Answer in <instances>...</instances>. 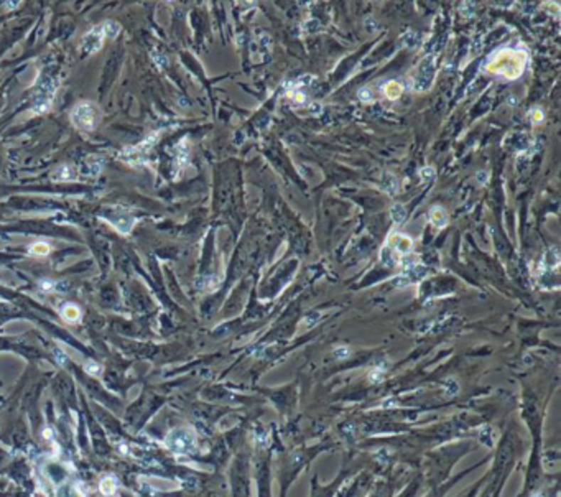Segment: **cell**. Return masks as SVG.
I'll list each match as a JSON object with an SVG mask.
<instances>
[{
    "label": "cell",
    "mask_w": 561,
    "mask_h": 497,
    "mask_svg": "<svg viewBox=\"0 0 561 497\" xmlns=\"http://www.w3.org/2000/svg\"><path fill=\"white\" fill-rule=\"evenodd\" d=\"M487 68L496 75L499 73V75L507 76L508 80H515L525 68V53L513 50H501L499 53L492 56Z\"/></svg>",
    "instance_id": "1"
},
{
    "label": "cell",
    "mask_w": 561,
    "mask_h": 497,
    "mask_svg": "<svg viewBox=\"0 0 561 497\" xmlns=\"http://www.w3.org/2000/svg\"><path fill=\"white\" fill-rule=\"evenodd\" d=\"M99 120H101V111H99V107L94 102L85 101L73 107L71 122L80 130L92 132L99 125Z\"/></svg>",
    "instance_id": "2"
},
{
    "label": "cell",
    "mask_w": 561,
    "mask_h": 497,
    "mask_svg": "<svg viewBox=\"0 0 561 497\" xmlns=\"http://www.w3.org/2000/svg\"><path fill=\"white\" fill-rule=\"evenodd\" d=\"M159 132H154L151 135H149L145 140H141L140 144L134 145V146H127V149L122 150V154H120V159L124 161H127L129 165H141L146 161V156H149L150 150L154 149V145L156 142V139H159Z\"/></svg>",
    "instance_id": "3"
},
{
    "label": "cell",
    "mask_w": 561,
    "mask_h": 497,
    "mask_svg": "<svg viewBox=\"0 0 561 497\" xmlns=\"http://www.w3.org/2000/svg\"><path fill=\"white\" fill-rule=\"evenodd\" d=\"M434 80V56L428 55L417 68L415 76L412 78V89L415 92H427Z\"/></svg>",
    "instance_id": "4"
},
{
    "label": "cell",
    "mask_w": 561,
    "mask_h": 497,
    "mask_svg": "<svg viewBox=\"0 0 561 497\" xmlns=\"http://www.w3.org/2000/svg\"><path fill=\"white\" fill-rule=\"evenodd\" d=\"M106 38H107L106 28H104V23H101L99 27H94L92 30H89L85 36H82L80 48L85 55L97 53V51L102 48L104 40Z\"/></svg>",
    "instance_id": "5"
},
{
    "label": "cell",
    "mask_w": 561,
    "mask_h": 497,
    "mask_svg": "<svg viewBox=\"0 0 561 497\" xmlns=\"http://www.w3.org/2000/svg\"><path fill=\"white\" fill-rule=\"evenodd\" d=\"M55 92H56V82L51 80V78H46V80L43 81V85H41V87L38 89V92H36L33 112L41 114V112L48 111L51 102H53Z\"/></svg>",
    "instance_id": "6"
},
{
    "label": "cell",
    "mask_w": 561,
    "mask_h": 497,
    "mask_svg": "<svg viewBox=\"0 0 561 497\" xmlns=\"http://www.w3.org/2000/svg\"><path fill=\"white\" fill-rule=\"evenodd\" d=\"M107 221H109V224H111V226H114L119 233H122V234H129L130 231H132V228L135 224V219L130 216L127 211H124V209L122 211H119V209H112L111 214L107 216Z\"/></svg>",
    "instance_id": "7"
},
{
    "label": "cell",
    "mask_w": 561,
    "mask_h": 497,
    "mask_svg": "<svg viewBox=\"0 0 561 497\" xmlns=\"http://www.w3.org/2000/svg\"><path fill=\"white\" fill-rule=\"evenodd\" d=\"M387 249H389L390 252H397L400 255H408L413 249V240H412V237H408L407 234L393 233V234H390V237H389V245H387Z\"/></svg>",
    "instance_id": "8"
},
{
    "label": "cell",
    "mask_w": 561,
    "mask_h": 497,
    "mask_svg": "<svg viewBox=\"0 0 561 497\" xmlns=\"http://www.w3.org/2000/svg\"><path fill=\"white\" fill-rule=\"evenodd\" d=\"M166 443H169L170 448L175 449V451H186L188 448H191L193 444H195V437L188 430H176L169 437Z\"/></svg>",
    "instance_id": "9"
},
{
    "label": "cell",
    "mask_w": 561,
    "mask_h": 497,
    "mask_svg": "<svg viewBox=\"0 0 561 497\" xmlns=\"http://www.w3.org/2000/svg\"><path fill=\"white\" fill-rule=\"evenodd\" d=\"M429 221H432L434 228L443 229V228L448 226L449 216L442 206H433L432 209H429Z\"/></svg>",
    "instance_id": "10"
},
{
    "label": "cell",
    "mask_w": 561,
    "mask_h": 497,
    "mask_svg": "<svg viewBox=\"0 0 561 497\" xmlns=\"http://www.w3.org/2000/svg\"><path fill=\"white\" fill-rule=\"evenodd\" d=\"M382 190L385 193H389V195H397L398 190H400V183H398V178L392 173H384L382 176V183H380Z\"/></svg>",
    "instance_id": "11"
},
{
    "label": "cell",
    "mask_w": 561,
    "mask_h": 497,
    "mask_svg": "<svg viewBox=\"0 0 561 497\" xmlns=\"http://www.w3.org/2000/svg\"><path fill=\"white\" fill-rule=\"evenodd\" d=\"M560 265V252L557 247H552L550 250H547L543 255V267L545 269H557Z\"/></svg>",
    "instance_id": "12"
},
{
    "label": "cell",
    "mask_w": 561,
    "mask_h": 497,
    "mask_svg": "<svg viewBox=\"0 0 561 497\" xmlns=\"http://www.w3.org/2000/svg\"><path fill=\"white\" fill-rule=\"evenodd\" d=\"M61 316L68 323H76L81 318V310L76 305H65L61 310Z\"/></svg>",
    "instance_id": "13"
},
{
    "label": "cell",
    "mask_w": 561,
    "mask_h": 497,
    "mask_svg": "<svg viewBox=\"0 0 561 497\" xmlns=\"http://www.w3.org/2000/svg\"><path fill=\"white\" fill-rule=\"evenodd\" d=\"M384 94L390 101H395V99H398L403 94V86L398 81H389L384 86Z\"/></svg>",
    "instance_id": "14"
},
{
    "label": "cell",
    "mask_w": 561,
    "mask_h": 497,
    "mask_svg": "<svg viewBox=\"0 0 561 497\" xmlns=\"http://www.w3.org/2000/svg\"><path fill=\"white\" fill-rule=\"evenodd\" d=\"M99 489H101V493L104 496L111 497V496H114L115 493H117V481H115V478H112V476H107V478H104L101 481V486H99Z\"/></svg>",
    "instance_id": "15"
},
{
    "label": "cell",
    "mask_w": 561,
    "mask_h": 497,
    "mask_svg": "<svg viewBox=\"0 0 561 497\" xmlns=\"http://www.w3.org/2000/svg\"><path fill=\"white\" fill-rule=\"evenodd\" d=\"M75 178H76L75 170L68 165L60 166V169H58L53 175V180H56V181H70V180H75Z\"/></svg>",
    "instance_id": "16"
},
{
    "label": "cell",
    "mask_w": 561,
    "mask_h": 497,
    "mask_svg": "<svg viewBox=\"0 0 561 497\" xmlns=\"http://www.w3.org/2000/svg\"><path fill=\"white\" fill-rule=\"evenodd\" d=\"M390 216H392L393 223L402 224L407 219V209H405V206H403L402 203H395V205H393L392 209H390Z\"/></svg>",
    "instance_id": "17"
},
{
    "label": "cell",
    "mask_w": 561,
    "mask_h": 497,
    "mask_svg": "<svg viewBox=\"0 0 561 497\" xmlns=\"http://www.w3.org/2000/svg\"><path fill=\"white\" fill-rule=\"evenodd\" d=\"M58 497H85V494L78 486H65L58 491Z\"/></svg>",
    "instance_id": "18"
},
{
    "label": "cell",
    "mask_w": 561,
    "mask_h": 497,
    "mask_svg": "<svg viewBox=\"0 0 561 497\" xmlns=\"http://www.w3.org/2000/svg\"><path fill=\"white\" fill-rule=\"evenodd\" d=\"M418 43H420V38H418L415 31H407V33L402 36V46H405V48H415Z\"/></svg>",
    "instance_id": "19"
},
{
    "label": "cell",
    "mask_w": 561,
    "mask_h": 497,
    "mask_svg": "<svg viewBox=\"0 0 561 497\" xmlns=\"http://www.w3.org/2000/svg\"><path fill=\"white\" fill-rule=\"evenodd\" d=\"M50 250H51V247L45 242H35L28 247L30 255H48Z\"/></svg>",
    "instance_id": "20"
},
{
    "label": "cell",
    "mask_w": 561,
    "mask_h": 497,
    "mask_svg": "<svg viewBox=\"0 0 561 497\" xmlns=\"http://www.w3.org/2000/svg\"><path fill=\"white\" fill-rule=\"evenodd\" d=\"M104 28H106L107 38H111V40H114L115 36L120 33V25L117 22H114V20H107V22H104Z\"/></svg>",
    "instance_id": "21"
},
{
    "label": "cell",
    "mask_w": 561,
    "mask_h": 497,
    "mask_svg": "<svg viewBox=\"0 0 561 497\" xmlns=\"http://www.w3.org/2000/svg\"><path fill=\"white\" fill-rule=\"evenodd\" d=\"M358 97H359L360 102H365V104L374 102V99H375L374 92L370 91V87H360L359 92H358Z\"/></svg>",
    "instance_id": "22"
},
{
    "label": "cell",
    "mask_w": 561,
    "mask_h": 497,
    "mask_svg": "<svg viewBox=\"0 0 561 497\" xmlns=\"http://www.w3.org/2000/svg\"><path fill=\"white\" fill-rule=\"evenodd\" d=\"M420 178L424 183H429L437 178V171H434L433 166H424V169L420 170Z\"/></svg>",
    "instance_id": "23"
},
{
    "label": "cell",
    "mask_w": 561,
    "mask_h": 497,
    "mask_svg": "<svg viewBox=\"0 0 561 497\" xmlns=\"http://www.w3.org/2000/svg\"><path fill=\"white\" fill-rule=\"evenodd\" d=\"M528 117H530V120H532V124H535V125H538V124H542L543 120H545V114H543V111L542 109H537V107H533L532 111H530V114H528Z\"/></svg>",
    "instance_id": "24"
},
{
    "label": "cell",
    "mask_w": 561,
    "mask_h": 497,
    "mask_svg": "<svg viewBox=\"0 0 561 497\" xmlns=\"http://www.w3.org/2000/svg\"><path fill=\"white\" fill-rule=\"evenodd\" d=\"M444 390H447V394H448V395L458 394V390H459L458 382H456L454 379H448L447 382H444Z\"/></svg>",
    "instance_id": "25"
},
{
    "label": "cell",
    "mask_w": 561,
    "mask_h": 497,
    "mask_svg": "<svg viewBox=\"0 0 561 497\" xmlns=\"http://www.w3.org/2000/svg\"><path fill=\"white\" fill-rule=\"evenodd\" d=\"M319 318H321L319 313H309V315H306L305 320H303V323H305L306 326H309V324H316Z\"/></svg>",
    "instance_id": "26"
},
{
    "label": "cell",
    "mask_w": 561,
    "mask_h": 497,
    "mask_svg": "<svg viewBox=\"0 0 561 497\" xmlns=\"http://www.w3.org/2000/svg\"><path fill=\"white\" fill-rule=\"evenodd\" d=\"M334 354H336V358H339V359H346V358H349L351 351H349V348L341 346L338 349H334Z\"/></svg>",
    "instance_id": "27"
},
{
    "label": "cell",
    "mask_w": 561,
    "mask_h": 497,
    "mask_svg": "<svg viewBox=\"0 0 561 497\" xmlns=\"http://www.w3.org/2000/svg\"><path fill=\"white\" fill-rule=\"evenodd\" d=\"M86 370H87L89 374H99V373H101V365L96 364V363H87Z\"/></svg>",
    "instance_id": "28"
},
{
    "label": "cell",
    "mask_w": 561,
    "mask_h": 497,
    "mask_svg": "<svg viewBox=\"0 0 561 497\" xmlns=\"http://www.w3.org/2000/svg\"><path fill=\"white\" fill-rule=\"evenodd\" d=\"M477 180H479V181L484 180V181H486V180H487V175H486V173H482V171H479V173H477Z\"/></svg>",
    "instance_id": "29"
},
{
    "label": "cell",
    "mask_w": 561,
    "mask_h": 497,
    "mask_svg": "<svg viewBox=\"0 0 561 497\" xmlns=\"http://www.w3.org/2000/svg\"><path fill=\"white\" fill-rule=\"evenodd\" d=\"M532 497H543V496H542V494H540V493H538V494H533Z\"/></svg>",
    "instance_id": "30"
}]
</instances>
